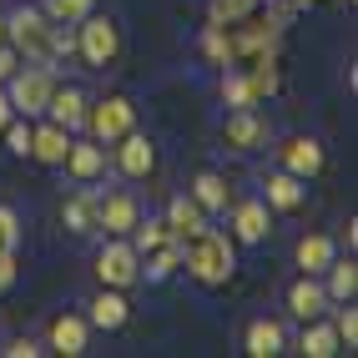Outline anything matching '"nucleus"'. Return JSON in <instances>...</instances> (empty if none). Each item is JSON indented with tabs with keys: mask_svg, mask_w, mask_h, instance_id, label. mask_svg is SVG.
<instances>
[{
	"mask_svg": "<svg viewBox=\"0 0 358 358\" xmlns=\"http://www.w3.org/2000/svg\"><path fill=\"white\" fill-rule=\"evenodd\" d=\"M192 197H197V207H202V212H227V182H222L217 172H197Z\"/></svg>",
	"mask_w": 358,
	"mask_h": 358,
	"instance_id": "393cba45",
	"label": "nucleus"
},
{
	"mask_svg": "<svg viewBox=\"0 0 358 358\" xmlns=\"http://www.w3.org/2000/svg\"><path fill=\"white\" fill-rule=\"evenodd\" d=\"M86 338H91V328H86V318H76V313H61V318L51 323V348L66 353V358L86 353Z\"/></svg>",
	"mask_w": 358,
	"mask_h": 358,
	"instance_id": "6ab92c4d",
	"label": "nucleus"
},
{
	"mask_svg": "<svg viewBox=\"0 0 358 358\" xmlns=\"http://www.w3.org/2000/svg\"><path fill=\"white\" fill-rule=\"evenodd\" d=\"M222 101L237 111V106H257V96H252V81H248V71H227L222 76Z\"/></svg>",
	"mask_w": 358,
	"mask_h": 358,
	"instance_id": "c85d7f7f",
	"label": "nucleus"
},
{
	"mask_svg": "<svg viewBox=\"0 0 358 358\" xmlns=\"http://www.w3.org/2000/svg\"><path fill=\"white\" fill-rule=\"evenodd\" d=\"M257 10V0H212V26H237Z\"/></svg>",
	"mask_w": 358,
	"mask_h": 358,
	"instance_id": "c756f323",
	"label": "nucleus"
},
{
	"mask_svg": "<svg viewBox=\"0 0 358 358\" xmlns=\"http://www.w3.org/2000/svg\"><path fill=\"white\" fill-rule=\"evenodd\" d=\"M76 51H81V61L86 66H111L116 61V51H122V36H116V26L106 15H81V31H76Z\"/></svg>",
	"mask_w": 358,
	"mask_h": 358,
	"instance_id": "7ed1b4c3",
	"label": "nucleus"
},
{
	"mask_svg": "<svg viewBox=\"0 0 358 358\" xmlns=\"http://www.w3.org/2000/svg\"><path fill=\"white\" fill-rule=\"evenodd\" d=\"M333 262V237H323V232H308V237H298V268L303 273H323Z\"/></svg>",
	"mask_w": 358,
	"mask_h": 358,
	"instance_id": "412c9836",
	"label": "nucleus"
},
{
	"mask_svg": "<svg viewBox=\"0 0 358 358\" xmlns=\"http://www.w3.org/2000/svg\"><path fill=\"white\" fill-rule=\"evenodd\" d=\"M136 122V106L131 96H106L96 106H86V131L96 136V141H116V136H127Z\"/></svg>",
	"mask_w": 358,
	"mask_h": 358,
	"instance_id": "39448f33",
	"label": "nucleus"
},
{
	"mask_svg": "<svg viewBox=\"0 0 358 358\" xmlns=\"http://www.w3.org/2000/svg\"><path fill=\"white\" fill-rule=\"evenodd\" d=\"M45 36H51V15L45 10H15L6 15V41L20 56H45Z\"/></svg>",
	"mask_w": 358,
	"mask_h": 358,
	"instance_id": "423d86ee",
	"label": "nucleus"
},
{
	"mask_svg": "<svg viewBox=\"0 0 358 358\" xmlns=\"http://www.w3.org/2000/svg\"><path fill=\"white\" fill-rule=\"evenodd\" d=\"M262 187H268V197H262V202H268L273 212H298V207H303V197H308V192H303V177L282 172V166L262 177Z\"/></svg>",
	"mask_w": 358,
	"mask_h": 358,
	"instance_id": "a211bd4d",
	"label": "nucleus"
},
{
	"mask_svg": "<svg viewBox=\"0 0 358 358\" xmlns=\"http://www.w3.org/2000/svg\"><path fill=\"white\" fill-rule=\"evenodd\" d=\"M76 51V31H56L51 26V36H45V56H71Z\"/></svg>",
	"mask_w": 358,
	"mask_h": 358,
	"instance_id": "c9c22d12",
	"label": "nucleus"
},
{
	"mask_svg": "<svg viewBox=\"0 0 358 358\" xmlns=\"http://www.w3.org/2000/svg\"><path fill=\"white\" fill-rule=\"evenodd\" d=\"M343 343H338V333H333V323H323V318H313V328H303V338H298V353H308V358H333Z\"/></svg>",
	"mask_w": 358,
	"mask_h": 358,
	"instance_id": "b1692460",
	"label": "nucleus"
},
{
	"mask_svg": "<svg viewBox=\"0 0 358 358\" xmlns=\"http://www.w3.org/2000/svg\"><path fill=\"white\" fill-rule=\"evenodd\" d=\"M166 227H172L177 243H187V237H197V232L207 227V212L197 207L192 192H177L172 202H166Z\"/></svg>",
	"mask_w": 358,
	"mask_h": 358,
	"instance_id": "4468645a",
	"label": "nucleus"
},
{
	"mask_svg": "<svg viewBox=\"0 0 358 358\" xmlns=\"http://www.w3.org/2000/svg\"><path fill=\"white\" fill-rule=\"evenodd\" d=\"M333 333H338V343H348V348H358V308L348 303L338 318H333Z\"/></svg>",
	"mask_w": 358,
	"mask_h": 358,
	"instance_id": "473e14b6",
	"label": "nucleus"
},
{
	"mask_svg": "<svg viewBox=\"0 0 358 358\" xmlns=\"http://www.w3.org/2000/svg\"><path fill=\"white\" fill-rule=\"evenodd\" d=\"M0 136L10 141V152H15V157H26V152H31V127H26V122H15V116L6 122V131H0Z\"/></svg>",
	"mask_w": 358,
	"mask_h": 358,
	"instance_id": "72a5a7b5",
	"label": "nucleus"
},
{
	"mask_svg": "<svg viewBox=\"0 0 358 358\" xmlns=\"http://www.w3.org/2000/svg\"><path fill=\"white\" fill-rule=\"evenodd\" d=\"M15 66H20V51H15L10 41H0V81H10V76H15Z\"/></svg>",
	"mask_w": 358,
	"mask_h": 358,
	"instance_id": "4c0bfd02",
	"label": "nucleus"
},
{
	"mask_svg": "<svg viewBox=\"0 0 358 358\" xmlns=\"http://www.w3.org/2000/svg\"><path fill=\"white\" fill-rule=\"evenodd\" d=\"M177 268H182V243H177V237H172V243H162V248H152V252H147V278H152V282L172 278Z\"/></svg>",
	"mask_w": 358,
	"mask_h": 358,
	"instance_id": "bb28decb",
	"label": "nucleus"
},
{
	"mask_svg": "<svg viewBox=\"0 0 358 358\" xmlns=\"http://www.w3.org/2000/svg\"><path fill=\"white\" fill-rule=\"evenodd\" d=\"M45 116H51L56 127H66V131H81L86 127V96L76 86H56L51 101H45Z\"/></svg>",
	"mask_w": 358,
	"mask_h": 358,
	"instance_id": "2eb2a0df",
	"label": "nucleus"
},
{
	"mask_svg": "<svg viewBox=\"0 0 358 358\" xmlns=\"http://www.w3.org/2000/svg\"><path fill=\"white\" fill-rule=\"evenodd\" d=\"M122 147H116V166H122V177H152V166H157V147L147 136H136V131H127V136H116Z\"/></svg>",
	"mask_w": 358,
	"mask_h": 358,
	"instance_id": "ddd939ff",
	"label": "nucleus"
},
{
	"mask_svg": "<svg viewBox=\"0 0 358 358\" xmlns=\"http://www.w3.org/2000/svg\"><path fill=\"white\" fill-rule=\"evenodd\" d=\"M20 278V262H15V248H0V293L10 288V282Z\"/></svg>",
	"mask_w": 358,
	"mask_h": 358,
	"instance_id": "e433bc0d",
	"label": "nucleus"
},
{
	"mask_svg": "<svg viewBox=\"0 0 358 358\" xmlns=\"http://www.w3.org/2000/svg\"><path fill=\"white\" fill-rule=\"evenodd\" d=\"M127 313H131V308H127L122 288H106L96 303H91V323H96V328H106V333H116V328H122V323H127Z\"/></svg>",
	"mask_w": 358,
	"mask_h": 358,
	"instance_id": "5701e85b",
	"label": "nucleus"
},
{
	"mask_svg": "<svg viewBox=\"0 0 358 358\" xmlns=\"http://www.w3.org/2000/svg\"><path fill=\"white\" fill-rule=\"evenodd\" d=\"M268 232H273V207L262 202V197H243V202L232 207V237H237V243L252 248V243H262Z\"/></svg>",
	"mask_w": 358,
	"mask_h": 358,
	"instance_id": "6e6552de",
	"label": "nucleus"
},
{
	"mask_svg": "<svg viewBox=\"0 0 358 358\" xmlns=\"http://www.w3.org/2000/svg\"><path fill=\"white\" fill-rule=\"evenodd\" d=\"M323 273H328V298L333 303H353V293H358V262L353 257H343V262L333 257Z\"/></svg>",
	"mask_w": 358,
	"mask_h": 358,
	"instance_id": "4be33fe9",
	"label": "nucleus"
},
{
	"mask_svg": "<svg viewBox=\"0 0 358 358\" xmlns=\"http://www.w3.org/2000/svg\"><path fill=\"white\" fill-rule=\"evenodd\" d=\"M328 303H333V298H328V288H323L313 273H303L293 288H288V313H293V318H303V323L323 318V313H328Z\"/></svg>",
	"mask_w": 358,
	"mask_h": 358,
	"instance_id": "f8f14e48",
	"label": "nucleus"
},
{
	"mask_svg": "<svg viewBox=\"0 0 358 358\" xmlns=\"http://www.w3.org/2000/svg\"><path fill=\"white\" fill-rule=\"evenodd\" d=\"M141 217V207L131 192H111V197H96V227H106V237H127Z\"/></svg>",
	"mask_w": 358,
	"mask_h": 358,
	"instance_id": "9b49d317",
	"label": "nucleus"
},
{
	"mask_svg": "<svg viewBox=\"0 0 358 358\" xmlns=\"http://www.w3.org/2000/svg\"><path fill=\"white\" fill-rule=\"evenodd\" d=\"M222 141L232 152H257V147H268V122H262L252 106H237L222 122Z\"/></svg>",
	"mask_w": 358,
	"mask_h": 358,
	"instance_id": "0eeeda50",
	"label": "nucleus"
},
{
	"mask_svg": "<svg viewBox=\"0 0 358 358\" xmlns=\"http://www.w3.org/2000/svg\"><path fill=\"white\" fill-rule=\"evenodd\" d=\"M61 166H66V172L76 177V182H91V177H101V172H106V152H101V141H96V136H91V141H71Z\"/></svg>",
	"mask_w": 358,
	"mask_h": 358,
	"instance_id": "f3484780",
	"label": "nucleus"
},
{
	"mask_svg": "<svg viewBox=\"0 0 358 358\" xmlns=\"http://www.w3.org/2000/svg\"><path fill=\"white\" fill-rule=\"evenodd\" d=\"M162 243H172V227H166V217H147V222L136 217L131 248H136V252H152V248H162Z\"/></svg>",
	"mask_w": 358,
	"mask_h": 358,
	"instance_id": "cd10ccee",
	"label": "nucleus"
},
{
	"mask_svg": "<svg viewBox=\"0 0 358 358\" xmlns=\"http://www.w3.org/2000/svg\"><path fill=\"white\" fill-rule=\"evenodd\" d=\"M0 353H10V358H36V353H41V348H36V343H31V338H15V343H10V348H0Z\"/></svg>",
	"mask_w": 358,
	"mask_h": 358,
	"instance_id": "ea45409f",
	"label": "nucleus"
},
{
	"mask_svg": "<svg viewBox=\"0 0 358 358\" xmlns=\"http://www.w3.org/2000/svg\"><path fill=\"white\" fill-rule=\"evenodd\" d=\"M227 41H232V61H257V56H278V26L268 20V26H243L237 20V31H227Z\"/></svg>",
	"mask_w": 358,
	"mask_h": 358,
	"instance_id": "1a4fd4ad",
	"label": "nucleus"
},
{
	"mask_svg": "<svg viewBox=\"0 0 358 358\" xmlns=\"http://www.w3.org/2000/svg\"><path fill=\"white\" fill-rule=\"evenodd\" d=\"M293 6H313V0H293Z\"/></svg>",
	"mask_w": 358,
	"mask_h": 358,
	"instance_id": "37998d69",
	"label": "nucleus"
},
{
	"mask_svg": "<svg viewBox=\"0 0 358 358\" xmlns=\"http://www.w3.org/2000/svg\"><path fill=\"white\" fill-rule=\"evenodd\" d=\"M278 157H282V172H293V177H318L323 172V141L318 136H288L278 147Z\"/></svg>",
	"mask_w": 358,
	"mask_h": 358,
	"instance_id": "9d476101",
	"label": "nucleus"
},
{
	"mask_svg": "<svg viewBox=\"0 0 358 358\" xmlns=\"http://www.w3.org/2000/svg\"><path fill=\"white\" fill-rule=\"evenodd\" d=\"M293 10H298V6H293V0H278V6L268 10V20H273V26L282 31V26H288V20H293Z\"/></svg>",
	"mask_w": 358,
	"mask_h": 358,
	"instance_id": "58836bf2",
	"label": "nucleus"
},
{
	"mask_svg": "<svg viewBox=\"0 0 358 358\" xmlns=\"http://www.w3.org/2000/svg\"><path fill=\"white\" fill-rule=\"evenodd\" d=\"M202 51L217 61V66H232V41H227V26H207V31H202Z\"/></svg>",
	"mask_w": 358,
	"mask_h": 358,
	"instance_id": "7c9ffc66",
	"label": "nucleus"
},
{
	"mask_svg": "<svg viewBox=\"0 0 358 358\" xmlns=\"http://www.w3.org/2000/svg\"><path fill=\"white\" fill-rule=\"evenodd\" d=\"M0 41H6V15H0Z\"/></svg>",
	"mask_w": 358,
	"mask_h": 358,
	"instance_id": "79ce46f5",
	"label": "nucleus"
},
{
	"mask_svg": "<svg viewBox=\"0 0 358 358\" xmlns=\"http://www.w3.org/2000/svg\"><path fill=\"white\" fill-rule=\"evenodd\" d=\"M96 278H101V288H131V282L141 278V252L127 243V237H116V243H106L96 252Z\"/></svg>",
	"mask_w": 358,
	"mask_h": 358,
	"instance_id": "20e7f679",
	"label": "nucleus"
},
{
	"mask_svg": "<svg viewBox=\"0 0 358 358\" xmlns=\"http://www.w3.org/2000/svg\"><path fill=\"white\" fill-rule=\"evenodd\" d=\"M61 217H66V227H71V232H91V227H96V197H91V192L66 197Z\"/></svg>",
	"mask_w": 358,
	"mask_h": 358,
	"instance_id": "a878e982",
	"label": "nucleus"
},
{
	"mask_svg": "<svg viewBox=\"0 0 358 358\" xmlns=\"http://www.w3.org/2000/svg\"><path fill=\"white\" fill-rule=\"evenodd\" d=\"M45 15L61 26H76L81 15H91V0H45Z\"/></svg>",
	"mask_w": 358,
	"mask_h": 358,
	"instance_id": "2f4dec72",
	"label": "nucleus"
},
{
	"mask_svg": "<svg viewBox=\"0 0 358 358\" xmlns=\"http://www.w3.org/2000/svg\"><path fill=\"white\" fill-rule=\"evenodd\" d=\"M66 147H71V131L56 127V122H45V127H31V152L26 157H36L41 166H61Z\"/></svg>",
	"mask_w": 358,
	"mask_h": 358,
	"instance_id": "dca6fc26",
	"label": "nucleus"
},
{
	"mask_svg": "<svg viewBox=\"0 0 358 358\" xmlns=\"http://www.w3.org/2000/svg\"><path fill=\"white\" fill-rule=\"evenodd\" d=\"M20 243V217L15 207H0V248H15Z\"/></svg>",
	"mask_w": 358,
	"mask_h": 358,
	"instance_id": "f704fd0d",
	"label": "nucleus"
},
{
	"mask_svg": "<svg viewBox=\"0 0 358 358\" xmlns=\"http://www.w3.org/2000/svg\"><path fill=\"white\" fill-rule=\"evenodd\" d=\"M243 348H248L252 358H273V353H282V323H278V318H252Z\"/></svg>",
	"mask_w": 358,
	"mask_h": 358,
	"instance_id": "aec40b11",
	"label": "nucleus"
},
{
	"mask_svg": "<svg viewBox=\"0 0 358 358\" xmlns=\"http://www.w3.org/2000/svg\"><path fill=\"white\" fill-rule=\"evenodd\" d=\"M182 262H187V273H192L202 288H222V282L232 278V268H237L227 232H212V227H202L197 237L182 243Z\"/></svg>",
	"mask_w": 358,
	"mask_h": 358,
	"instance_id": "f257e3e1",
	"label": "nucleus"
},
{
	"mask_svg": "<svg viewBox=\"0 0 358 358\" xmlns=\"http://www.w3.org/2000/svg\"><path fill=\"white\" fill-rule=\"evenodd\" d=\"M10 116H15V106H10V96H6V91H0V131H6V122H10Z\"/></svg>",
	"mask_w": 358,
	"mask_h": 358,
	"instance_id": "a19ab883",
	"label": "nucleus"
},
{
	"mask_svg": "<svg viewBox=\"0 0 358 358\" xmlns=\"http://www.w3.org/2000/svg\"><path fill=\"white\" fill-rule=\"evenodd\" d=\"M51 91H56L51 66H15V76L6 81V96L15 106V116H41L45 101H51Z\"/></svg>",
	"mask_w": 358,
	"mask_h": 358,
	"instance_id": "f03ea898",
	"label": "nucleus"
}]
</instances>
